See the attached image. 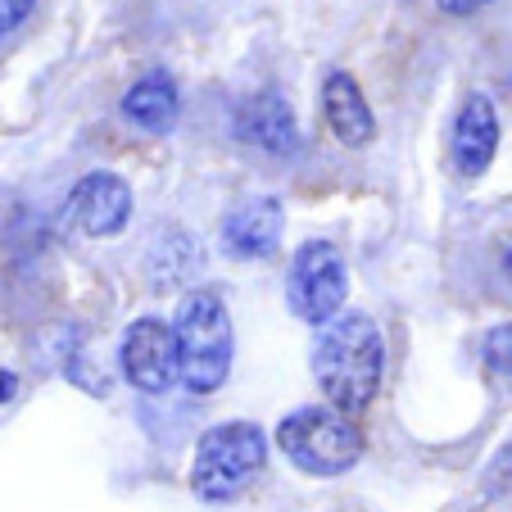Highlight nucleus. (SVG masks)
<instances>
[{
    "label": "nucleus",
    "instance_id": "obj_1",
    "mask_svg": "<svg viewBox=\"0 0 512 512\" xmlns=\"http://www.w3.org/2000/svg\"><path fill=\"white\" fill-rule=\"evenodd\" d=\"M313 377L327 404L358 413L368 408L386 377V340L368 313H336L313 340Z\"/></svg>",
    "mask_w": 512,
    "mask_h": 512
},
{
    "label": "nucleus",
    "instance_id": "obj_2",
    "mask_svg": "<svg viewBox=\"0 0 512 512\" xmlns=\"http://www.w3.org/2000/svg\"><path fill=\"white\" fill-rule=\"evenodd\" d=\"M173 345H177V381L191 395L223 390L227 372H232V318H227L223 295L186 290L173 318Z\"/></svg>",
    "mask_w": 512,
    "mask_h": 512
},
{
    "label": "nucleus",
    "instance_id": "obj_3",
    "mask_svg": "<svg viewBox=\"0 0 512 512\" xmlns=\"http://www.w3.org/2000/svg\"><path fill=\"white\" fill-rule=\"evenodd\" d=\"M277 445L290 463L309 476H340L363 458V431L354 413L336 404H309L281 417Z\"/></svg>",
    "mask_w": 512,
    "mask_h": 512
},
{
    "label": "nucleus",
    "instance_id": "obj_4",
    "mask_svg": "<svg viewBox=\"0 0 512 512\" xmlns=\"http://www.w3.org/2000/svg\"><path fill=\"white\" fill-rule=\"evenodd\" d=\"M268 463V435L254 422H218L200 435L191 463V490L209 503L236 499Z\"/></svg>",
    "mask_w": 512,
    "mask_h": 512
},
{
    "label": "nucleus",
    "instance_id": "obj_5",
    "mask_svg": "<svg viewBox=\"0 0 512 512\" xmlns=\"http://www.w3.org/2000/svg\"><path fill=\"white\" fill-rule=\"evenodd\" d=\"M345 295H349V268L340 259V250L331 241H309L300 245L295 263L286 272V304L295 318L313 322H331L340 309H345Z\"/></svg>",
    "mask_w": 512,
    "mask_h": 512
},
{
    "label": "nucleus",
    "instance_id": "obj_6",
    "mask_svg": "<svg viewBox=\"0 0 512 512\" xmlns=\"http://www.w3.org/2000/svg\"><path fill=\"white\" fill-rule=\"evenodd\" d=\"M118 368L141 395H164L177 381V345L164 318H136L118 340Z\"/></svg>",
    "mask_w": 512,
    "mask_h": 512
},
{
    "label": "nucleus",
    "instance_id": "obj_7",
    "mask_svg": "<svg viewBox=\"0 0 512 512\" xmlns=\"http://www.w3.org/2000/svg\"><path fill=\"white\" fill-rule=\"evenodd\" d=\"M64 218L73 232L91 236V241H105V236H118L132 218V186L118 173H87L73 191H68Z\"/></svg>",
    "mask_w": 512,
    "mask_h": 512
},
{
    "label": "nucleus",
    "instance_id": "obj_8",
    "mask_svg": "<svg viewBox=\"0 0 512 512\" xmlns=\"http://www.w3.org/2000/svg\"><path fill=\"white\" fill-rule=\"evenodd\" d=\"M281 232H286V209L272 195H254V200L236 204L223 218V250L232 259H268L277 254Z\"/></svg>",
    "mask_w": 512,
    "mask_h": 512
},
{
    "label": "nucleus",
    "instance_id": "obj_9",
    "mask_svg": "<svg viewBox=\"0 0 512 512\" xmlns=\"http://www.w3.org/2000/svg\"><path fill=\"white\" fill-rule=\"evenodd\" d=\"M499 150V109L485 91H472L454 118V136H449V155L463 177H481L494 164Z\"/></svg>",
    "mask_w": 512,
    "mask_h": 512
},
{
    "label": "nucleus",
    "instance_id": "obj_10",
    "mask_svg": "<svg viewBox=\"0 0 512 512\" xmlns=\"http://www.w3.org/2000/svg\"><path fill=\"white\" fill-rule=\"evenodd\" d=\"M236 136L245 145H259L263 155H295L300 150V123H295V109L277 96V91H259L236 109Z\"/></svg>",
    "mask_w": 512,
    "mask_h": 512
},
{
    "label": "nucleus",
    "instance_id": "obj_11",
    "mask_svg": "<svg viewBox=\"0 0 512 512\" xmlns=\"http://www.w3.org/2000/svg\"><path fill=\"white\" fill-rule=\"evenodd\" d=\"M322 114H327V127L336 132V141L349 145V150H363L377 136V118H372L368 96L358 91V82L345 68H331L322 78Z\"/></svg>",
    "mask_w": 512,
    "mask_h": 512
},
{
    "label": "nucleus",
    "instance_id": "obj_12",
    "mask_svg": "<svg viewBox=\"0 0 512 512\" xmlns=\"http://www.w3.org/2000/svg\"><path fill=\"white\" fill-rule=\"evenodd\" d=\"M123 118L136 127V132L145 136H164L177 127V118H182V91H177L173 73H164V68H155V73H145V78H136L132 87L123 91Z\"/></svg>",
    "mask_w": 512,
    "mask_h": 512
},
{
    "label": "nucleus",
    "instance_id": "obj_13",
    "mask_svg": "<svg viewBox=\"0 0 512 512\" xmlns=\"http://www.w3.org/2000/svg\"><path fill=\"white\" fill-rule=\"evenodd\" d=\"M481 358H485V368H490V372H499V377H512V322L485 331Z\"/></svg>",
    "mask_w": 512,
    "mask_h": 512
},
{
    "label": "nucleus",
    "instance_id": "obj_14",
    "mask_svg": "<svg viewBox=\"0 0 512 512\" xmlns=\"http://www.w3.org/2000/svg\"><path fill=\"white\" fill-rule=\"evenodd\" d=\"M32 5H37V0H0V37H10V32L32 14Z\"/></svg>",
    "mask_w": 512,
    "mask_h": 512
},
{
    "label": "nucleus",
    "instance_id": "obj_15",
    "mask_svg": "<svg viewBox=\"0 0 512 512\" xmlns=\"http://www.w3.org/2000/svg\"><path fill=\"white\" fill-rule=\"evenodd\" d=\"M445 14H454V19H463V14H476V10H485V5H494V0H435Z\"/></svg>",
    "mask_w": 512,
    "mask_h": 512
},
{
    "label": "nucleus",
    "instance_id": "obj_16",
    "mask_svg": "<svg viewBox=\"0 0 512 512\" xmlns=\"http://www.w3.org/2000/svg\"><path fill=\"white\" fill-rule=\"evenodd\" d=\"M14 395H19V377L10 368H0V404H10Z\"/></svg>",
    "mask_w": 512,
    "mask_h": 512
},
{
    "label": "nucleus",
    "instance_id": "obj_17",
    "mask_svg": "<svg viewBox=\"0 0 512 512\" xmlns=\"http://www.w3.org/2000/svg\"><path fill=\"white\" fill-rule=\"evenodd\" d=\"M494 476H512V445H503L494 454Z\"/></svg>",
    "mask_w": 512,
    "mask_h": 512
},
{
    "label": "nucleus",
    "instance_id": "obj_18",
    "mask_svg": "<svg viewBox=\"0 0 512 512\" xmlns=\"http://www.w3.org/2000/svg\"><path fill=\"white\" fill-rule=\"evenodd\" d=\"M503 277L512 281V245H508V250H503Z\"/></svg>",
    "mask_w": 512,
    "mask_h": 512
}]
</instances>
